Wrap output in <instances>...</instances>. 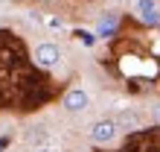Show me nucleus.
Here are the masks:
<instances>
[{
	"instance_id": "1",
	"label": "nucleus",
	"mask_w": 160,
	"mask_h": 152,
	"mask_svg": "<svg viewBox=\"0 0 160 152\" xmlns=\"http://www.w3.org/2000/svg\"><path fill=\"white\" fill-rule=\"evenodd\" d=\"M32 59H35V64H38V68L52 70V68H58V62H61V47L52 44V41H41L38 47H35Z\"/></svg>"
},
{
	"instance_id": "2",
	"label": "nucleus",
	"mask_w": 160,
	"mask_h": 152,
	"mask_svg": "<svg viewBox=\"0 0 160 152\" xmlns=\"http://www.w3.org/2000/svg\"><path fill=\"white\" fill-rule=\"evenodd\" d=\"M117 132H119V126H117L114 117H102V120H96L90 126V140L96 146H105V144H111L117 138Z\"/></svg>"
},
{
	"instance_id": "3",
	"label": "nucleus",
	"mask_w": 160,
	"mask_h": 152,
	"mask_svg": "<svg viewBox=\"0 0 160 152\" xmlns=\"http://www.w3.org/2000/svg\"><path fill=\"white\" fill-rule=\"evenodd\" d=\"M61 106H64V111H70V114H82V111H88V106H90V94L84 88H70L61 97Z\"/></svg>"
},
{
	"instance_id": "4",
	"label": "nucleus",
	"mask_w": 160,
	"mask_h": 152,
	"mask_svg": "<svg viewBox=\"0 0 160 152\" xmlns=\"http://www.w3.org/2000/svg\"><path fill=\"white\" fill-rule=\"evenodd\" d=\"M134 12L146 26H157L160 24V12H157V0H134Z\"/></svg>"
},
{
	"instance_id": "5",
	"label": "nucleus",
	"mask_w": 160,
	"mask_h": 152,
	"mask_svg": "<svg viewBox=\"0 0 160 152\" xmlns=\"http://www.w3.org/2000/svg\"><path fill=\"white\" fill-rule=\"evenodd\" d=\"M114 120H117V126H119V129H128V132L143 129V114H140V111H134V108H122Z\"/></svg>"
},
{
	"instance_id": "6",
	"label": "nucleus",
	"mask_w": 160,
	"mask_h": 152,
	"mask_svg": "<svg viewBox=\"0 0 160 152\" xmlns=\"http://www.w3.org/2000/svg\"><path fill=\"white\" fill-rule=\"evenodd\" d=\"M117 26H119V18L114 15V12H108V15H102L99 18V24H96V35L99 38H111L117 32Z\"/></svg>"
},
{
	"instance_id": "7",
	"label": "nucleus",
	"mask_w": 160,
	"mask_h": 152,
	"mask_svg": "<svg viewBox=\"0 0 160 152\" xmlns=\"http://www.w3.org/2000/svg\"><path fill=\"white\" fill-rule=\"evenodd\" d=\"M26 140H29V144H44V140H47V132H44V129L26 132Z\"/></svg>"
},
{
	"instance_id": "8",
	"label": "nucleus",
	"mask_w": 160,
	"mask_h": 152,
	"mask_svg": "<svg viewBox=\"0 0 160 152\" xmlns=\"http://www.w3.org/2000/svg\"><path fill=\"white\" fill-rule=\"evenodd\" d=\"M32 152H55V146H50V144H35Z\"/></svg>"
},
{
	"instance_id": "9",
	"label": "nucleus",
	"mask_w": 160,
	"mask_h": 152,
	"mask_svg": "<svg viewBox=\"0 0 160 152\" xmlns=\"http://www.w3.org/2000/svg\"><path fill=\"white\" fill-rule=\"evenodd\" d=\"M152 117H154V123L160 126V106H154V111H152Z\"/></svg>"
},
{
	"instance_id": "10",
	"label": "nucleus",
	"mask_w": 160,
	"mask_h": 152,
	"mask_svg": "<svg viewBox=\"0 0 160 152\" xmlns=\"http://www.w3.org/2000/svg\"><path fill=\"white\" fill-rule=\"evenodd\" d=\"M38 3H55V0H38Z\"/></svg>"
},
{
	"instance_id": "11",
	"label": "nucleus",
	"mask_w": 160,
	"mask_h": 152,
	"mask_svg": "<svg viewBox=\"0 0 160 152\" xmlns=\"http://www.w3.org/2000/svg\"><path fill=\"white\" fill-rule=\"evenodd\" d=\"M0 3H9V0H0Z\"/></svg>"
},
{
	"instance_id": "12",
	"label": "nucleus",
	"mask_w": 160,
	"mask_h": 152,
	"mask_svg": "<svg viewBox=\"0 0 160 152\" xmlns=\"http://www.w3.org/2000/svg\"><path fill=\"white\" fill-rule=\"evenodd\" d=\"M157 26H160V24H157Z\"/></svg>"
}]
</instances>
